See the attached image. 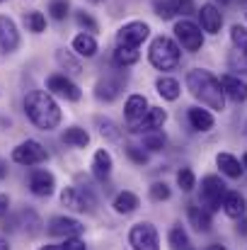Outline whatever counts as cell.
<instances>
[{"instance_id": "1", "label": "cell", "mask_w": 247, "mask_h": 250, "mask_svg": "<svg viewBox=\"0 0 247 250\" xmlns=\"http://www.w3.org/2000/svg\"><path fill=\"white\" fill-rule=\"evenodd\" d=\"M24 112L29 122L41 131H54L61 124V107L51 97V92H44V90L29 92L24 97Z\"/></svg>"}, {"instance_id": "2", "label": "cell", "mask_w": 247, "mask_h": 250, "mask_svg": "<svg viewBox=\"0 0 247 250\" xmlns=\"http://www.w3.org/2000/svg\"><path fill=\"white\" fill-rule=\"evenodd\" d=\"M187 90L201 100V104L216 109V112H223L226 109V92H223V85L221 81L209 73V71H201V68H194L187 73Z\"/></svg>"}, {"instance_id": "3", "label": "cell", "mask_w": 247, "mask_h": 250, "mask_svg": "<svg viewBox=\"0 0 247 250\" xmlns=\"http://www.w3.org/2000/svg\"><path fill=\"white\" fill-rule=\"evenodd\" d=\"M148 59L158 71H172L179 66V46L170 37H155L151 44Z\"/></svg>"}, {"instance_id": "4", "label": "cell", "mask_w": 247, "mask_h": 250, "mask_svg": "<svg viewBox=\"0 0 247 250\" xmlns=\"http://www.w3.org/2000/svg\"><path fill=\"white\" fill-rule=\"evenodd\" d=\"M61 202H63L68 209L80 211V214H85V211L92 214L95 207H97V199H95V194H92L90 187H66V189L61 192Z\"/></svg>"}, {"instance_id": "5", "label": "cell", "mask_w": 247, "mask_h": 250, "mask_svg": "<svg viewBox=\"0 0 247 250\" xmlns=\"http://www.w3.org/2000/svg\"><path fill=\"white\" fill-rule=\"evenodd\" d=\"M226 185L218 175H206L201 180V204L209 209V211H216L223 207V197H226Z\"/></svg>"}, {"instance_id": "6", "label": "cell", "mask_w": 247, "mask_h": 250, "mask_svg": "<svg viewBox=\"0 0 247 250\" xmlns=\"http://www.w3.org/2000/svg\"><path fill=\"white\" fill-rule=\"evenodd\" d=\"M129 243L133 250H160V238H158V231L153 224L148 221H141L131 229L129 233Z\"/></svg>"}, {"instance_id": "7", "label": "cell", "mask_w": 247, "mask_h": 250, "mask_svg": "<svg viewBox=\"0 0 247 250\" xmlns=\"http://www.w3.org/2000/svg\"><path fill=\"white\" fill-rule=\"evenodd\" d=\"M174 37L187 51H199L204 46V32L191 20H179L174 24Z\"/></svg>"}, {"instance_id": "8", "label": "cell", "mask_w": 247, "mask_h": 250, "mask_svg": "<svg viewBox=\"0 0 247 250\" xmlns=\"http://www.w3.org/2000/svg\"><path fill=\"white\" fill-rule=\"evenodd\" d=\"M46 158H49L46 148L39 141H32V139L24 141V144H19L17 148H12V161L19 163V166H39Z\"/></svg>"}, {"instance_id": "9", "label": "cell", "mask_w": 247, "mask_h": 250, "mask_svg": "<svg viewBox=\"0 0 247 250\" xmlns=\"http://www.w3.org/2000/svg\"><path fill=\"white\" fill-rule=\"evenodd\" d=\"M148 34H151V27H148L146 22H129V24H124V27L116 32V42H119L121 46H133V49H138V46L148 39Z\"/></svg>"}, {"instance_id": "10", "label": "cell", "mask_w": 247, "mask_h": 250, "mask_svg": "<svg viewBox=\"0 0 247 250\" xmlns=\"http://www.w3.org/2000/svg\"><path fill=\"white\" fill-rule=\"evenodd\" d=\"M46 87L54 92V95H58V97H66L68 102H78L82 97L80 87L73 83L71 78H66V76H61V73H54V76H49V81H46Z\"/></svg>"}, {"instance_id": "11", "label": "cell", "mask_w": 247, "mask_h": 250, "mask_svg": "<svg viewBox=\"0 0 247 250\" xmlns=\"http://www.w3.org/2000/svg\"><path fill=\"white\" fill-rule=\"evenodd\" d=\"M82 231H85V226L80 221L68 219V216H54L49 221V233L56 238H73V236H80Z\"/></svg>"}, {"instance_id": "12", "label": "cell", "mask_w": 247, "mask_h": 250, "mask_svg": "<svg viewBox=\"0 0 247 250\" xmlns=\"http://www.w3.org/2000/svg\"><path fill=\"white\" fill-rule=\"evenodd\" d=\"M17 46H19L17 24L10 17L0 15V51L2 54H12V51H17Z\"/></svg>"}, {"instance_id": "13", "label": "cell", "mask_w": 247, "mask_h": 250, "mask_svg": "<svg viewBox=\"0 0 247 250\" xmlns=\"http://www.w3.org/2000/svg\"><path fill=\"white\" fill-rule=\"evenodd\" d=\"M194 12V0H158L155 2V15L163 20H172L174 15H191Z\"/></svg>"}, {"instance_id": "14", "label": "cell", "mask_w": 247, "mask_h": 250, "mask_svg": "<svg viewBox=\"0 0 247 250\" xmlns=\"http://www.w3.org/2000/svg\"><path fill=\"white\" fill-rule=\"evenodd\" d=\"M54 187H56V180L49 170H32L29 172V189L32 194L37 197H49L54 194Z\"/></svg>"}, {"instance_id": "15", "label": "cell", "mask_w": 247, "mask_h": 250, "mask_svg": "<svg viewBox=\"0 0 247 250\" xmlns=\"http://www.w3.org/2000/svg\"><path fill=\"white\" fill-rule=\"evenodd\" d=\"M199 22H201V29H204V32L218 34L221 27H223V15H221V10H218L216 5L206 2V5H201V10H199Z\"/></svg>"}, {"instance_id": "16", "label": "cell", "mask_w": 247, "mask_h": 250, "mask_svg": "<svg viewBox=\"0 0 247 250\" xmlns=\"http://www.w3.org/2000/svg\"><path fill=\"white\" fill-rule=\"evenodd\" d=\"M165 122H167V112H165L163 107H148L146 117L131 131H155V129H163Z\"/></svg>"}, {"instance_id": "17", "label": "cell", "mask_w": 247, "mask_h": 250, "mask_svg": "<svg viewBox=\"0 0 247 250\" xmlns=\"http://www.w3.org/2000/svg\"><path fill=\"white\" fill-rule=\"evenodd\" d=\"M221 85H223L226 97H230L233 102H245L247 100V83L240 81L238 76H230V73L221 76Z\"/></svg>"}, {"instance_id": "18", "label": "cell", "mask_w": 247, "mask_h": 250, "mask_svg": "<svg viewBox=\"0 0 247 250\" xmlns=\"http://www.w3.org/2000/svg\"><path fill=\"white\" fill-rule=\"evenodd\" d=\"M146 112H148V100L143 95H131L126 100V122L131 124V129L146 117Z\"/></svg>"}, {"instance_id": "19", "label": "cell", "mask_w": 247, "mask_h": 250, "mask_svg": "<svg viewBox=\"0 0 247 250\" xmlns=\"http://www.w3.org/2000/svg\"><path fill=\"white\" fill-rule=\"evenodd\" d=\"M121 90H124V83L119 78H102L95 85V97L102 100V102H114Z\"/></svg>"}, {"instance_id": "20", "label": "cell", "mask_w": 247, "mask_h": 250, "mask_svg": "<svg viewBox=\"0 0 247 250\" xmlns=\"http://www.w3.org/2000/svg\"><path fill=\"white\" fill-rule=\"evenodd\" d=\"M223 211L230 219H243L247 211V199L240 192H226V197H223Z\"/></svg>"}, {"instance_id": "21", "label": "cell", "mask_w": 247, "mask_h": 250, "mask_svg": "<svg viewBox=\"0 0 247 250\" xmlns=\"http://www.w3.org/2000/svg\"><path fill=\"white\" fill-rule=\"evenodd\" d=\"M187 216L191 221V226L196 231H209L211 229V211L204 209V207H196V204H187Z\"/></svg>"}, {"instance_id": "22", "label": "cell", "mask_w": 247, "mask_h": 250, "mask_svg": "<svg viewBox=\"0 0 247 250\" xmlns=\"http://www.w3.org/2000/svg\"><path fill=\"white\" fill-rule=\"evenodd\" d=\"M112 167H114L112 156H109L104 148L95 153V158H92V175H95L97 180H102V182H104V180L112 175Z\"/></svg>"}, {"instance_id": "23", "label": "cell", "mask_w": 247, "mask_h": 250, "mask_svg": "<svg viewBox=\"0 0 247 250\" xmlns=\"http://www.w3.org/2000/svg\"><path fill=\"white\" fill-rule=\"evenodd\" d=\"M112 207H114L116 214H124V216H126V214H133V211L141 207V199H138L133 192H119V194L114 197V204H112Z\"/></svg>"}, {"instance_id": "24", "label": "cell", "mask_w": 247, "mask_h": 250, "mask_svg": "<svg viewBox=\"0 0 247 250\" xmlns=\"http://www.w3.org/2000/svg\"><path fill=\"white\" fill-rule=\"evenodd\" d=\"M189 124H191V129H196V131H209V129H213V117H211L209 109L191 107V109H189Z\"/></svg>"}, {"instance_id": "25", "label": "cell", "mask_w": 247, "mask_h": 250, "mask_svg": "<svg viewBox=\"0 0 247 250\" xmlns=\"http://www.w3.org/2000/svg\"><path fill=\"white\" fill-rule=\"evenodd\" d=\"M216 163H218L223 175H228V177H233V180H238V177L243 175V170H245V167L240 166V161H238L235 156H230V153H218V156H216Z\"/></svg>"}, {"instance_id": "26", "label": "cell", "mask_w": 247, "mask_h": 250, "mask_svg": "<svg viewBox=\"0 0 247 250\" xmlns=\"http://www.w3.org/2000/svg\"><path fill=\"white\" fill-rule=\"evenodd\" d=\"M73 49H76V54L78 56H85V59H92L95 54H97V42H95V37L92 34H78L76 39H73Z\"/></svg>"}, {"instance_id": "27", "label": "cell", "mask_w": 247, "mask_h": 250, "mask_svg": "<svg viewBox=\"0 0 247 250\" xmlns=\"http://www.w3.org/2000/svg\"><path fill=\"white\" fill-rule=\"evenodd\" d=\"M167 241H170V248H172V250H194V248H191V241H189V236H187V231H184L179 224L170 229V236H167Z\"/></svg>"}, {"instance_id": "28", "label": "cell", "mask_w": 247, "mask_h": 250, "mask_svg": "<svg viewBox=\"0 0 247 250\" xmlns=\"http://www.w3.org/2000/svg\"><path fill=\"white\" fill-rule=\"evenodd\" d=\"M138 61V49H133V46H116V51H114V63L119 66V68H129V66H133Z\"/></svg>"}, {"instance_id": "29", "label": "cell", "mask_w": 247, "mask_h": 250, "mask_svg": "<svg viewBox=\"0 0 247 250\" xmlns=\"http://www.w3.org/2000/svg\"><path fill=\"white\" fill-rule=\"evenodd\" d=\"M63 141L68 144V146H76V148H85L87 144H90V134L80 129V126H71V129H66L63 131Z\"/></svg>"}, {"instance_id": "30", "label": "cell", "mask_w": 247, "mask_h": 250, "mask_svg": "<svg viewBox=\"0 0 247 250\" xmlns=\"http://www.w3.org/2000/svg\"><path fill=\"white\" fill-rule=\"evenodd\" d=\"M155 87H158V92L163 95L165 100H170V102L179 97V83H177L174 78L160 76V78H158V83H155Z\"/></svg>"}, {"instance_id": "31", "label": "cell", "mask_w": 247, "mask_h": 250, "mask_svg": "<svg viewBox=\"0 0 247 250\" xmlns=\"http://www.w3.org/2000/svg\"><path fill=\"white\" fill-rule=\"evenodd\" d=\"M24 24H27V29H29V32L41 34V32L46 29V17H44L39 10H32V12H27V15H24Z\"/></svg>"}, {"instance_id": "32", "label": "cell", "mask_w": 247, "mask_h": 250, "mask_svg": "<svg viewBox=\"0 0 247 250\" xmlns=\"http://www.w3.org/2000/svg\"><path fill=\"white\" fill-rule=\"evenodd\" d=\"M165 144H167V139H165V134L160 129H155V131H146V136H143V146L148 148V151H163Z\"/></svg>"}, {"instance_id": "33", "label": "cell", "mask_w": 247, "mask_h": 250, "mask_svg": "<svg viewBox=\"0 0 247 250\" xmlns=\"http://www.w3.org/2000/svg\"><path fill=\"white\" fill-rule=\"evenodd\" d=\"M177 185H179L182 192H191V189L196 187V177H194V172H191L189 167H182V170L177 172Z\"/></svg>"}, {"instance_id": "34", "label": "cell", "mask_w": 247, "mask_h": 250, "mask_svg": "<svg viewBox=\"0 0 247 250\" xmlns=\"http://www.w3.org/2000/svg\"><path fill=\"white\" fill-rule=\"evenodd\" d=\"M230 68L240 71V73H247V46L245 49H235L230 54Z\"/></svg>"}, {"instance_id": "35", "label": "cell", "mask_w": 247, "mask_h": 250, "mask_svg": "<svg viewBox=\"0 0 247 250\" xmlns=\"http://www.w3.org/2000/svg\"><path fill=\"white\" fill-rule=\"evenodd\" d=\"M39 250H87L85 248V243H82L78 236H73V238H66L63 243H56V246H44V248Z\"/></svg>"}, {"instance_id": "36", "label": "cell", "mask_w": 247, "mask_h": 250, "mask_svg": "<svg viewBox=\"0 0 247 250\" xmlns=\"http://www.w3.org/2000/svg\"><path fill=\"white\" fill-rule=\"evenodd\" d=\"M68 10H71L68 0H51V5H49V12H51L54 20H66Z\"/></svg>"}, {"instance_id": "37", "label": "cell", "mask_w": 247, "mask_h": 250, "mask_svg": "<svg viewBox=\"0 0 247 250\" xmlns=\"http://www.w3.org/2000/svg\"><path fill=\"white\" fill-rule=\"evenodd\" d=\"M230 39H233L235 49H245L247 46V29L245 27H240V24H233V29H230Z\"/></svg>"}, {"instance_id": "38", "label": "cell", "mask_w": 247, "mask_h": 250, "mask_svg": "<svg viewBox=\"0 0 247 250\" xmlns=\"http://www.w3.org/2000/svg\"><path fill=\"white\" fill-rule=\"evenodd\" d=\"M170 187L165 185V182H155V185H151V199L153 202H165V199H170Z\"/></svg>"}, {"instance_id": "39", "label": "cell", "mask_w": 247, "mask_h": 250, "mask_svg": "<svg viewBox=\"0 0 247 250\" xmlns=\"http://www.w3.org/2000/svg\"><path fill=\"white\" fill-rule=\"evenodd\" d=\"M126 156H129L136 166H146V163H148V153H146L143 148H138V146H126Z\"/></svg>"}, {"instance_id": "40", "label": "cell", "mask_w": 247, "mask_h": 250, "mask_svg": "<svg viewBox=\"0 0 247 250\" xmlns=\"http://www.w3.org/2000/svg\"><path fill=\"white\" fill-rule=\"evenodd\" d=\"M99 131H102V136H107V139H112V141H116V139H119L116 124H114V122H109V119H99Z\"/></svg>"}, {"instance_id": "41", "label": "cell", "mask_w": 247, "mask_h": 250, "mask_svg": "<svg viewBox=\"0 0 247 250\" xmlns=\"http://www.w3.org/2000/svg\"><path fill=\"white\" fill-rule=\"evenodd\" d=\"M76 20H78V24H80V27H85L87 32H97V22H95V20H92L90 15H85V12H78V15H76Z\"/></svg>"}, {"instance_id": "42", "label": "cell", "mask_w": 247, "mask_h": 250, "mask_svg": "<svg viewBox=\"0 0 247 250\" xmlns=\"http://www.w3.org/2000/svg\"><path fill=\"white\" fill-rule=\"evenodd\" d=\"M58 63H63V66H71V71H73V73H78V71H80L78 61H73V59L68 56V51H66V49H61V51H58Z\"/></svg>"}, {"instance_id": "43", "label": "cell", "mask_w": 247, "mask_h": 250, "mask_svg": "<svg viewBox=\"0 0 247 250\" xmlns=\"http://www.w3.org/2000/svg\"><path fill=\"white\" fill-rule=\"evenodd\" d=\"M10 211V197L7 194H0V219H5Z\"/></svg>"}, {"instance_id": "44", "label": "cell", "mask_w": 247, "mask_h": 250, "mask_svg": "<svg viewBox=\"0 0 247 250\" xmlns=\"http://www.w3.org/2000/svg\"><path fill=\"white\" fill-rule=\"evenodd\" d=\"M238 231H240L243 236H247V219H245V216L240 219V224H238Z\"/></svg>"}, {"instance_id": "45", "label": "cell", "mask_w": 247, "mask_h": 250, "mask_svg": "<svg viewBox=\"0 0 247 250\" xmlns=\"http://www.w3.org/2000/svg\"><path fill=\"white\" fill-rule=\"evenodd\" d=\"M2 177H7V166L0 161V180H2Z\"/></svg>"}, {"instance_id": "46", "label": "cell", "mask_w": 247, "mask_h": 250, "mask_svg": "<svg viewBox=\"0 0 247 250\" xmlns=\"http://www.w3.org/2000/svg\"><path fill=\"white\" fill-rule=\"evenodd\" d=\"M0 250H10V246H7V241H5V238H0Z\"/></svg>"}, {"instance_id": "47", "label": "cell", "mask_w": 247, "mask_h": 250, "mask_svg": "<svg viewBox=\"0 0 247 250\" xmlns=\"http://www.w3.org/2000/svg\"><path fill=\"white\" fill-rule=\"evenodd\" d=\"M206 250H226V248H223V246H209Z\"/></svg>"}, {"instance_id": "48", "label": "cell", "mask_w": 247, "mask_h": 250, "mask_svg": "<svg viewBox=\"0 0 247 250\" xmlns=\"http://www.w3.org/2000/svg\"><path fill=\"white\" fill-rule=\"evenodd\" d=\"M243 167H247V153L243 156Z\"/></svg>"}, {"instance_id": "49", "label": "cell", "mask_w": 247, "mask_h": 250, "mask_svg": "<svg viewBox=\"0 0 247 250\" xmlns=\"http://www.w3.org/2000/svg\"><path fill=\"white\" fill-rule=\"evenodd\" d=\"M218 2H221V5H228V2H233V0H218Z\"/></svg>"}, {"instance_id": "50", "label": "cell", "mask_w": 247, "mask_h": 250, "mask_svg": "<svg viewBox=\"0 0 247 250\" xmlns=\"http://www.w3.org/2000/svg\"><path fill=\"white\" fill-rule=\"evenodd\" d=\"M0 2H5V0H0Z\"/></svg>"}]
</instances>
